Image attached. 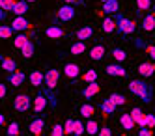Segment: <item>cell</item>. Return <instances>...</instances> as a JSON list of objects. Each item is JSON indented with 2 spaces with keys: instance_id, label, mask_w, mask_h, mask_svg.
Instances as JSON below:
<instances>
[{
  "instance_id": "obj_1",
  "label": "cell",
  "mask_w": 155,
  "mask_h": 136,
  "mask_svg": "<svg viewBox=\"0 0 155 136\" xmlns=\"http://www.w3.org/2000/svg\"><path fill=\"white\" fill-rule=\"evenodd\" d=\"M127 88H129V92L133 95H137L142 101V103H151V99H153V88L146 80H131L127 84Z\"/></svg>"
},
{
  "instance_id": "obj_2",
  "label": "cell",
  "mask_w": 155,
  "mask_h": 136,
  "mask_svg": "<svg viewBox=\"0 0 155 136\" xmlns=\"http://www.w3.org/2000/svg\"><path fill=\"white\" fill-rule=\"evenodd\" d=\"M43 84L47 86V89H49V101H51V106H56V101H54V97H52V92L56 89V86L60 84V71L58 69H52V67H49V69L43 73Z\"/></svg>"
},
{
  "instance_id": "obj_3",
  "label": "cell",
  "mask_w": 155,
  "mask_h": 136,
  "mask_svg": "<svg viewBox=\"0 0 155 136\" xmlns=\"http://www.w3.org/2000/svg\"><path fill=\"white\" fill-rule=\"evenodd\" d=\"M114 21H116V28L120 30V34H124V36H129V34H133V32L137 30L135 22H133L129 17H125L124 13H120V11L116 13V19Z\"/></svg>"
},
{
  "instance_id": "obj_4",
  "label": "cell",
  "mask_w": 155,
  "mask_h": 136,
  "mask_svg": "<svg viewBox=\"0 0 155 136\" xmlns=\"http://www.w3.org/2000/svg\"><path fill=\"white\" fill-rule=\"evenodd\" d=\"M13 108H15L17 112H28V110L32 108V101H30V97H28L26 93H19V95H15V99H13Z\"/></svg>"
},
{
  "instance_id": "obj_5",
  "label": "cell",
  "mask_w": 155,
  "mask_h": 136,
  "mask_svg": "<svg viewBox=\"0 0 155 136\" xmlns=\"http://www.w3.org/2000/svg\"><path fill=\"white\" fill-rule=\"evenodd\" d=\"M47 105H49V97H47V93L39 92V93L36 95V99H34V103H32V110H34L36 116H39L41 112L47 108Z\"/></svg>"
},
{
  "instance_id": "obj_6",
  "label": "cell",
  "mask_w": 155,
  "mask_h": 136,
  "mask_svg": "<svg viewBox=\"0 0 155 136\" xmlns=\"http://www.w3.org/2000/svg\"><path fill=\"white\" fill-rule=\"evenodd\" d=\"M28 129H30V134L32 136H41L43 134V129H45V119H43L41 116H34V118L30 119Z\"/></svg>"
},
{
  "instance_id": "obj_7",
  "label": "cell",
  "mask_w": 155,
  "mask_h": 136,
  "mask_svg": "<svg viewBox=\"0 0 155 136\" xmlns=\"http://www.w3.org/2000/svg\"><path fill=\"white\" fill-rule=\"evenodd\" d=\"M75 13H77L75 6L65 4V6H62V8L56 11V19H58V21H62V22H68V21H71V19L75 17Z\"/></svg>"
},
{
  "instance_id": "obj_8",
  "label": "cell",
  "mask_w": 155,
  "mask_h": 136,
  "mask_svg": "<svg viewBox=\"0 0 155 136\" xmlns=\"http://www.w3.org/2000/svg\"><path fill=\"white\" fill-rule=\"evenodd\" d=\"M9 26H12L13 32H25V30H28L32 24H30V21H28L26 17H15Z\"/></svg>"
},
{
  "instance_id": "obj_9",
  "label": "cell",
  "mask_w": 155,
  "mask_h": 136,
  "mask_svg": "<svg viewBox=\"0 0 155 136\" xmlns=\"http://www.w3.org/2000/svg\"><path fill=\"white\" fill-rule=\"evenodd\" d=\"M28 11H30V6H28V2H25V0H17L15 6L12 8V13L15 17H25Z\"/></svg>"
},
{
  "instance_id": "obj_10",
  "label": "cell",
  "mask_w": 155,
  "mask_h": 136,
  "mask_svg": "<svg viewBox=\"0 0 155 136\" xmlns=\"http://www.w3.org/2000/svg\"><path fill=\"white\" fill-rule=\"evenodd\" d=\"M107 75H110V76H125L127 75V69L124 65H120V63H110V65H107Z\"/></svg>"
},
{
  "instance_id": "obj_11",
  "label": "cell",
  "mask_w": 155,
  "mask_h": 136,
  "mask_svg": "<svg viewBox=\"0 0 155 136\" xmlns=\"http://www.w3.org/2000/svg\"><path fill=\"white\" fill-rule=\"evenodd\" d=\"M0 69H4L6 73H15L17 63H15L13 58H9V56H2V58H0Z\"/></svg>"
},
{
  "instance_id": "obj_12",
  "label": "cell",
  "mask_w": 155,
  "mask_h": 136,
  "mask_svg": "<svg viewBox=\"0 0 155 136\" xmlns=\"http://www.w3.org/2000/svg\"><path fill=\"white\" fill-rule=\"evenodd\" d=\"M140 28H142L144 32H151V30H155V11H150L148 15H144Z\"/></svg>"
},
{
  "instance_id": "obj_13",
  "label": "cell",
  "mask_w": 155,
  "mask_h": 136,
  "mask_svg": "<svg viewBox=\"0 0 155 136\" xmlns=\"http://www.w3.org/2000/svg\"><path fill=\"white\" fill-rule=\"evenodd\" d=\"M25 80H26V75H25L23 71H19V69H17L15 73H9V76H8V82L12 84L13 88H19Z\"/></svg>"
},
{
  "instance_id": "obj_14",
  "label": "cell",
  "mask_w": 155,
  "mask_h": 136,
  "mask_svg": "<svg viewBox=\"0 0 155 136\" xmlns=\"http://www.w3.org/2000/svg\"><path fill=\"white\" fill-rule=\"evenodd\" d=\"M64 75L68 76L69 80H75V78L81 75V67L77 63H65L64 65Z\"/></svg>"
},
{
  "instance_id": "obj_15",
  "label": "cell",
  "mask_w": 155,
  "mask_h": 136,
  "mask_svg": "<svg viewBox=\"0 0 155 136\" xmlns=\"http://www.w3.org/2000/svg\"><path fill=\"white\" fill-rule=\"evenodd\" d=\"M45 36L51 37V39H60V37L65 36V32H64L60 26H56V24H51V26L45 28Z\"/></svg>"
},
{
  "instance_id": "obj_16",
  "label": "cell",
  "mask_w": 155,
  "mask_h": 136,
  "mask_svg": "<svg viewBox=\"0 0 155 136\" xmlns=\"http://www.w3.org/2000/svg\"><path fill=\"white\" fill-rule=\"evenodd\" d=\"M138 73L144 76V78H150L155 75V63H150V62H142L138 65Z\"/></svg>"
},
{
  "instance_id": "obj_17",
  "label": "cell",
  "mask_w": 155,
  "mask_h": 136,
  "mask_svg": "<svg viewBox=\"0 0 155 136\" xmlns=\"http://www.w3.org/2000/svg\"><path fill=\"white\" fill-rule=\"evenodd\" d=\"M105 45H101V43H97V45H94V47L90 49V58L94 60V62H99L105 56Z\"/></svg>"
},
{
  "instance_id": "obj_18",
  "label": "cell",
  "mask_w": 155,
  "mask_h": 136,
  "mask_svg": "<svg viewBox=\"0 0 155 136\" xmlns=\"http://www.w3.org/2000/svg\"><path fill=\"white\" fill-rule=\"evenodd\" d=\"M99 89H101V88H99L97 82H90V84L82 89V97H84V99H92V97H95V95L99 93Z\"/></svg>"
},
{
  "instance_id": "obj_19",
  "label": "cell",
  "mask_w": 155,
  "mask_h": 136,
  "mask_svg": "<svg viewBox=\"0 0 155 136\" xmlns=\"http://www.w3.org/2000/svg\"><path fill=\"white\" fill-rule=\"evenodd\" d=\"M94 36V28L92 26H82L75 32V37L79 39V41H86V39H90Z\"/></svg>"
},
{
  "instance_id": "obj_20",
  "label": "cell",
  "mask_w": 155,
  "mask_h": 136,
  "mask_svg": "<svg viewBox=\"0 0 155 136\" xmlns=\"http://www.w3.org/2000/svg\"><path fill=\"white\" fill-rule=\"evenodd\" d=\"M84 132H86L88 136H95V134L99 132V123H97L94 118H90V119L84 123Z\"/></svg>"
},
{
  "instance_id": "obj_21",
  "label": "cell",
  "mask_w": 155,
  "mask_h": 136,
  "mask_svg": "<svg viewBox=\"0 0 155 136\" xmlns=\"http://www.w3.org/2000/svg\"><path fill=\"white\" fill-rule=\"evenodd\" d=\"M129 114H131L133 121H135V125H138L140 129H144V112H142L138 106H135V108L129 112Z\"/></svg>"
},
{
  "instance_id": "obj_22",
  "label": "cell",
  "mask_w": 155,
  "mask_h": 136,
  "mask_svg": "<svg viewBox=\"0 0 155 136\" xmlns=\"http://www.w3.org/2000/svg\"><path fill=\"white\" fill-rule=\"evenodd\" d=\"M86 50H88L86 41H75V43L71 45V49H69V52H71L73 56H81V54H84Z\"/></svg>"
},
{
  "instance_id": "obj_23",
  "label": "cell",
  "mask_w": 155,
  "mask_h": 136,
  "mask_svg": "<svg viewBox=\"0 0 155 136\" xmlns=\"http://www.w3.org/2000/svg\"><path fill=\"white\" fill-rule=\"evenodd\" d=\"M103 11L108 13V15L118 13V11H120V2H118V0H107V2H103Z\"/></svg>"
},
{
  "instance_id": "obj_24",
  "label": "cell",
  "mask_w": 155,
  "mask_h": 136,
  "mask_svg": "<svg viewBox=\"0 0 155 136\" xmlns=\"http://www.w3.org/2000/svg\"><path fill=\"white\" fill-rule=\"evenodd\" d=\"M99 108H101V112H103V114L110 116V114H114V112H116V108H118V106H116V105H114L110 99H105L103 103L99 105Z\"/></svg>"
},
{
  "instance_id": "obj_25",
  "label": "cell",
  "mask_w": 155,
  "mask_h": 136,
  "mask_svg": "<svg viewBox=\"0 0 155 136\" xmlns=\"http://www.w3.org/2000/svg\"><path fill=\"white\" fill-rule=\"evenodd\" d=\"M120 125L124 127L125 131H133V129H135V121H133L131 114H121L120 116Z\"/></svg>"
},
{
  "instance_id": "obj_26",
  "label": "cell",
  "mask_w": 155,
  "mask_h": 136,
  "mask_svg": "<svg viewBox=\"0 0 155 136\" xmlns=\"http://www.w3.org/2000/svg\"><path fill=\"white\" fill-rule=\"evenodd\" d=\"M79 114H81L82 118H86V119H90V118L95 114V106L84 103V105H81V108H79Z\"/></svg>"
},
{
  "instance_id": "obj_27",
  "label": "cell",
  "mask_w": 155,
  "mask_h": 136,
  "mask_svg": "<svg viewBox=\"0 0 155 136\" xmlns=\"http://www.w3.org/2000/svg\"><path fill=\"white\" fill-rule=\"evenodd\" d=\"M28 78H30V84L34 86V88H39V86L43 84V73H41L39 69H36V71H32Z\"/></svg>"
},
{
  "instance_id": "obj_28",
  "label": "cell",
  "mask_w": 155,
  "mask_h": 136,
  "mask_svg": "<svg viewBox=\"0 0 155 136\" xmlns=\"http://www.w3.org/2000/svg\"><path fill=\"white\" fill-rule=\"evenodd\" d=\"M101 28H103V32H105V34H112V32L116 30V21H114L112 17H107V19L103 21Z\"/></svg>"
},
{
  "instance_id": "obj_29",
  "label": "cell",
  "mask_w": 155,
  "mask_h": 136,
  "mask_svg": "<svg viewBox=\"0 0 155 136\" xmlns=\"http://www.w3.org/2000/svg\"><path fill=\"white\" fill-rule=\"evenodd\" d=\"M30 41V37L28 36H25V34H17V36H15V39H13V45H15V49H23L25 47V45Z\"/></svg>"
},
{
  "instance_id": "obj_30",
  "label": "cell",
  "mask_w": 155,
  "mask_h": 136,
  "mask_svg": "<svg viewBox=\"0 0 155 136\" xmlns=\"http://www.w3.org/2000/svg\"><path fill=\"white\" fill-rule=\"evenodd\" d=\"M34 50H36V47H34V43L32 41H28L23 49H21V54H23V58H32L34 56Z\"/></svg>"
},
{
  "instance_id": "obj_31",
  "label": "cell",
  "mask_w": 155,
  "mask_h": 136,
  "mask_svg": "<svg viewBox=\"0 0 155 136\" xmlns=\"http://www.w3.org/2000/svg\"><path fill=\"white\" fill-rule=\"evenodd\" d=\"M110 101H112V103L116 105V106H124L125 103H127V99L121 95V93H118V92H114V93H110V97H108Z\"/></svg>"
},
{
  "instance_id": "obj_32",
  "label": "cell",
  "mask_w": 155,
  "mask_h": 136,
  "mask_svg": "<svg viewBox=\"0 0 155 136\" xmlns=\"http://www.w3.org/2000/svg\"><path fill=\"white\" fill-rule=\"evenodd\" d=\"M21 134V127H19V123L17 121H12L8 125V131H6V136H19Z\"/></svg>"
},
{
  "instance_id": "obj_33",
  "label": "cell",
  "mask_w": 155,
  "mask_h": 136,
  "mask_svg": "<svg viewBox=\"0 0 155 136\" xmlns=\"http://www.w3.org/2000/svg\"><path fill=\"white\" fill-rule=\"evenodd\" d=\"M82 80L88 82V84H90V82H97V71H95V69H88V71L82 75Z\"/></svg>"
},
{
  "instance_id": "obj_34",
  "label": "cell",
  "mask_w": 155,
  "mask_h": 136,
  "mask_svg": "<svg viewBox=\"0 0 155 136\" xmlns=\"http://www.w3.org/2000/svg\"><path fill=\"white\" fill-rule=\"evenodd\" d=\"M12 36H13L12 26H8V24H0V39H9Z\"/></svg>"
},
{
  "instance_id": "obj_35",
  "label": "cell",
  "mask_w": 155,
  "mask_h": 136,
  "mask_svg": "<svg viewBox=\"0 0 155 136\" xmlns=\"http://www.w3.org/2000/svg\"><path fill=\"white\" fill-rule=\"evenodd\" d=\"M144 127L155 129V114H144Z\"/></svg>"
},
{
  "instance_id": "obj_36",
  "label": "cell",
  "mask_w": 155,
  "mask_h": 136,
  "mask_svg": "<svg viewBox=\"0 0 155 136\" xmlns=\"http://www.w3.org/2000/svg\"><path fill=\"white\" fill-rule=\"evenodd\" d=\"M15 2H17V0H0V9H4L6 13H8V11H12V8L15 6Z\"/></svg>"
},
{
  "instance_id": "obj_37",
  "label": "cell",
  "mask_w": 155,
  "mask_h": 136,
  "mask_svg": "<svg viewBox=\"0 0 155 136\" xmlns=\"http://www.w3.org/2000/svg\"><path fill=\"white\" fill-rule=\"evenodd\" d=\"M73 134L75 136H82L84 134V123L81 119H75V129H73Z\"/></svg>"
},
{
  "instance_id": "obj_38",
  "label": "cell",
  "mask_w": 155,
  "mask_h": 136,
  "mask_svg": "<svg viewBox=\"0 0 155 136\" xmlns=\"http://www.w3.org/2000/svg\"><path fill=\"white\" fill-rule=\"evenodd\" d=\"M112 56H114V60H118V62H125V58H127L125 50H121V49H114L112 50Z\"/></svg>"
},
{
  "instance_id": "obj_39",
  "label": "cell",
  "mask_w": 155,
  "mask_h": 136,
  "mask_svg": "<svg viewBox=\"0 0 155 136\" xmlns=\"http://www.w3.org/2000/svg\"><path fill=\"white\" fill-rule=\"evenodd\" d=\"M62 127H64V134H73V129H75V119H68Z\"/></svg>"
},
{
  "instance_id": "obj_40",
  "label": "cell",
  "mask_w": 155,
  "mask_h": 136,
  "mask_svg": "<svg viewBox=\"0 0 155 136\" xmlns=\"http://www.w3.org/2000/svg\"><path fill=\"white\" fill-rule=\"evenodd\" d=\"M137 8H138V11L150 9L151 8V0H137Z\"/></svg>"
},
{
  "instance_id": "obj_41",
  "label": "cell",
  "mask_w": 155,
  "mask_h": 136,
  "mask_svg": "<svg viewBox=\"0 0 155 136\" xmlns=\"http://www.w3.org/2000/svg\"><path fill=\"white\" fill-rule=\"evenodd\" d=\"M51 136H65V134H64V127L60 125V123H56V125L52 127V131H51Z\"/></svg>"
},
{
  "instance_id": "obj_42",
  "label": "cell",
  "mask_w": 155,
  "mask_h": 136,
  "mask_svg": "<svg viewBox=\"0 0 155 136\" xmlns=\"http://www.w3.org/2000/svg\"><path fill=\"white\" fill-rule=\"evenodd\" d=\"M95 136H112V129H110V127H103V129H99V132Z\"/></svg>"
},
{
  "instance_id": "obj_43",
  "label": "cell",
  "mask_w": 155,
  "mask_h": 136,
  "mask_svg": "<svg viewBox=\"0 0 155 136\" xmlns=\"http://www.w3.org/2000/svg\"><path fill=\"white\" fill-rule=\"evenodd\" d=\"M146 52L150 54V58L155 62V45H148V47H146Z\"/></svg>"
},
{
  "instance_id": "obj_44",
  "label": "cell",
  "mask_w": 155,
  "mask_h": 136,
  "mask_svg": "<svg viewBox=\"0 0 155 136\" xmlns=\"http://www.w3.org/2000/svg\"><path fill=\"white\" fill-rule=\"evenodd\" d=\"M138 136H153V132H151V129H146V127H144V129L138 131Z\"/></svg>"
},
{
  "instance_id": "obj_45",
  "label": "cell",
  "mask_w": 155,
  "mask_h": 136,
  "mask_svg": "<svg viewBox=\"0 0 155 136\" xmlns=\"http://www.w3.org/2000/svg\"><path fill=\"white\" fill-rule=\"evenodd\" d=\"M6 93H8V86L6 84H0V101L6 97Z\"/></svg>"
},
{
  "instance_id": "obj_46",
  "label": "cell",
  "mask_w": 155,
  "mask_h": 136,
  "mask_svg": "<svg viewBox=\"0 0 155 136\" xmlns=\"http://www.w3.org/2000/svg\"><path fill=\"white\" fill-rule=\"evenodd\" d=\"M65 4H69V6H77V4H84L86 0H64Z\"/></svg>"
},
{
  "instance_id": "obj_47",
  "label": "cell",
  "mask_w": 155,
  "mask_h": 136,
  "mask_svg": "<svg viewBox=\"0 0 155 136\" xmlns=\"http://www.w3.org/2000/svg\"><path fill=\"white\" fill-rule=\"evenodd\" d=\"M4 19H6V11H4V9H0V22H2Z\"/></svg>"
},
{
  "instance_id": "obj_48",
  "label": "cell",
  "mask_w": 155,
  "mask_h": 136,
  "mask_svg": "<svg viewBox=\"0 0 155 136\" xmlns=\"http://www.w3.org/2000/svg\"><path fill=\"white\" fill-rule=\"evenodd\" d=\"M4 123H6V118H4V114H0V127H2Z\"/></svg>"
},
{
  "instance_id": "obj_49",
  "label": "cell",
  "mask_w": 155,
  "mask_h": 136,
  "mask_svg": "<svg viewBox=\"0 0 155 136\" xmlns=\"http://www.w3.org/2000/svg\"><path fill=\"white\" fill-rule=\"evenodd\" d=\"M25 2H28V4H32V2H36V0H25Z\"/></svg>"
},
{
  "instance_id": "obj_50",
  "label": "cell",
  "mask_w": 155,
  "mask_h": 136,
  "mask_svg": "<svg viewBox=\"0 0 155 136\" xmlns=\"http://www.w3.org/2000/svg\"><path fill=\"white\" fill-rule=\"evenodd\" d=\"M118 136H125V134H118Z\"/></svg>"
},
{
  "instance_id": "obj_51",
  "label": "cell",
  "mask_w": 155,
  "mask_h": 136,
  "mask_svg": "<svg viewBox=\"0 0 155 136\" xmlns=\"http://www.w3.org/2000/svg\"><path fill=\"white\" fill-rule=\"evenodd\" d=\"M101 2H107V0H101Z\"/></svg>"
}]
</instances>
